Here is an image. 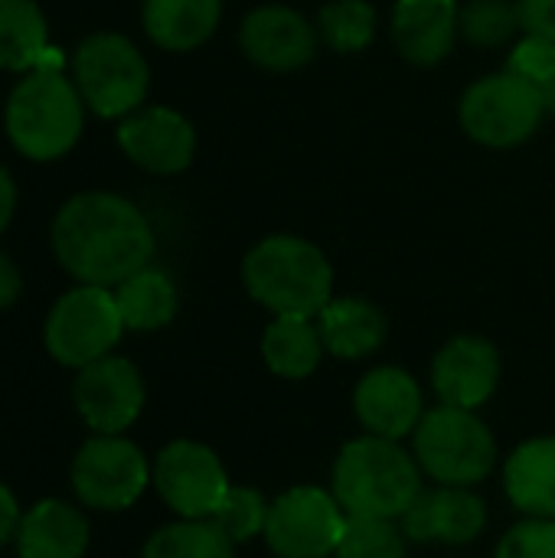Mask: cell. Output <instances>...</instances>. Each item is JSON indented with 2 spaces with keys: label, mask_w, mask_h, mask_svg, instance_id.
I'll return each instance as SVG.
<instances>
[{
  "label": "cell",
  "mask_w": 555,
  "mask_h": 558,
  "mask_svg": "<svg viewBox=\"0 0 555 558\" xmlns=\"http://www.w3.org/2000/svg\"><path fill=\"white\" fill-rule=\"evenodd\" d=\"M121 150L150 173H180L193 163L196 154V131L193 124L164 105L137 108L118 128Z\"/></svg>",
  "instance_id": "obj_15"
},
{
  "label": "cell",
  "mask_w": 555,
  "mask_h": 558,
  "mask_svg": "<svg viewBox=\"0 0 555 558\" xmlns=\"http://www.w3.org/2000/svg\"><path fill=\"white\" fill-rule=\"evenodd\" d=\"M20 507H16V497L0 484V549L16 536V530H20Z\"/></svg>",
  "instance_id": "obj_34"
},
{
  "label": "cell",
  "mask_w": 555,
  "mask_h": 558,
  "mask_svg": "<svg viewBox=\"0 0 555 558\" xmlns=\"http://www.w3.org/2000/svg\"><path fill=\"white\" fill-rule=\"evenodd\" d=\"M458 0H396L393 39L415 65L442 62L458 39Z\"/></svg>",
  "instance_id": "obj_18"
},
{
  "label": "cell",
  "mask_w": 555,
  "mask_h": 558,
  "mask_svg": "<svg viewBox=\"0 0 555 558\" xmlns=\"http://www.w3.org/2000/svg\"><path fill=\"white\" fill-rule=\"evenodd\" d=\"M242 281L275 317H317L334 298L327 255L301 235L262 239L242 262Z\"/></svg>",
  "instance_id": "obj_3"
},
{
  "label": "cell",
  "mask_w": 555,
  "mask_h": 558,
  "mask_svg": "<svg viewBox=\"0 0 555 558\" xmlns=\"http://www.w3.org/2000/svg\"><path fill=\"white\" fill-rule=\"evenodd\" d=\"M242 52L268 72H294L307 65L317 52L314 26L291 7L265 3L255 7L239 29Z\"/></svg>",
  "instance_id": "obj_17"
},
{
  "label": "cell",
  "mask_w": 555,
  "mask_h": 558,
  "mask_svg": "<svg viewBox=\"0 0 555 558\" xmlns=\"http://www.w3.org/2000/svg\"><path fill=\"white\" fill-rule=\"evenodd\" d=\"M406 533L396 520L347 517L334 558H406Z\"/></svg>",
  "instance_id": "obj_29"
},
{
  "label": "cell",
  "mask_w": 555,
  "mask_h": 558,
  "mask_svg": "<svg viewBox=\"0 0 555 558\" xmlns=\"http://www.w3.org/2000/svg\"><path fill=\"white\" fill-rule=\"evenodd\" d=\"M546 114L543 92L514 72L478 78L461 95V128L484 147H517L530 141Z\"/></svg>",
  "instance_id": "obj_7"
},
{
  "label": "cell",
  "mask_w": 555,
  "mask_h": 558,
  "mask_svg": "<svg viewBox=\"0 0 555 558\" xmlns=\"http://www.w3.org/2000/svg\"><path fill=\"white\" fill-rule=\"evenodd\" d=\"M52 252L82 284L111 288L150 265L154 229L124 196L79 193L56 213Z\"/></svg>",
  "instance_id": "obj_1"
},
{
  "label": "cell",
  "mask_w": 555,
  "mask_h": 558,
  "mask_svg": "<svg viewBox=\"0 0 555 558\" xmlns=\"http://www.w3.org/2000/svg\"><path fill=\"white\" fill-rule=\"evenodd\" d=\"M75 409L85 425L98 435H121L131 428L144 409V379L137 366L124 356H101L79 369Z\"/></svg>",
  "instance_id": "obj_12"
},
{
  "label": "cell",
  "mask_w": 555,
  "mask_h": 558,
  "mask_svg": "<svg viewBox=\"0 0 555 558\" xmlns=\"http://www.w3.org/2000/svg\"><path fill=\"white\" fill-rule=\"evenodd\" d=\"M268 510L272 504L265 500L262 490L255 487H229L222 504L216 507V513L209 517L222 536L236 546L252 543L255 536H265V523H268Z\"/></svg>",
  "instance_id": "obj_30"
},
{
  "label": "cell",
  "mask_w": 555,
  "mask_h": 558,
  "mask_svg": "<svg viewBox=\"0 0 555 558\" xmlns=\"http://www.w3.org/2000/svg\"><path fill=\"white\" fill-rule=\"evenodd\" d=\"M317 330L330 356L363 360L386 343L389 324L386 314L366 298H330V304L317 314Z\"/></svg>",
  "instance_id": "obj_20"
},
{
  "label": "cell",
  "mask_w": 555,
  "mask_h": 558,
  "mask_svg": "<svg viewBox=\"0 0 555 558\" xmlns=\"http://www.w3.org/2000/svg\"><path fill=\"white\" fill-rule=\"evenodd\" d=\"M324 353L314 317H275L262 333L265 366L281 379H307L321 366Z\"/></svg>",
  "instance_id": "obj_23"
},
{
  "label": "cell",
  "mask_w": 555,
  "mask_h": 558,
  "mask_svg": "<svg viewBox=\"0 0 555 558\" xmlns=\"http://www.w3.org/2000/svg\"><path fill=\"white\" fill-rule=\"evenodd\" d=\"M124 320L108 288L82 284L56 301L46 320V350L56 363L85 369L121 340Z\"/></svg>",
  "instance_id": "obj_8"
},
{
  "label": "cell",
  "mask_w": 555,
  "mask_h": 558,
  "mask_svg": "<svg viewBox=\"0 0 555 558\" xmlns=\"http://www.w3.org/2000/svg\"><path fill=\"white\" fill-rule=\"evenodd\" d=\"M520 26V7L510 0H468L458 10V36L471 46H504Z\"/></svg>",
  "instance_id": "obj_28"
},
{
  "label": "cell",
  "mask_w": 555,
  "mask_h": 558,
  "mask_svg": "<svg viewBox=\"0 0 555 558\" xmlns=\"http://www.w3.org/2000/svg\"><path fill=\"white\" fill-rule=\"evenodd\" d=\"M88 549V520L62 504L43 500L23 513L16 530L20 558H82Z\"/></svg>",
  "instance_id": "obj_21"
},
{
  "label": "cell",
  "mask_w": 555,
  "mask_h": 558,
  "mask_svg": "<svg viewBox=\"0 0 555 558\" xmlns=\"http://www.w3.org/2000/svg\"><path fill=\"white\" fill-rule=\"evenodd\" d=\"M412 454L435 484L474 487L497 468V438L478 412L435 405L412 432Z\"/></svg>",
  "instance_id": "obj_5"
},
{
  "label": "cell",
  "mask_w": 555,
  "mask_h": 558,
  "mask_svg": "<svg viewBox=\"0 0 555 558\" xmlns=\"http://www.w3.org/2000/svg\"><path fill=\"white\" fill-rule=\"evenodd\" d=\"M353 412L366 428V435L402 441L419 428L425 415V402L412 373L399 366H376L357 383Z\"/></svg>",
  "instance_id": "obj_16"
},
{
  "label": "cell",
  "mask_w": 555,
  "mask_h": 558,
  "mask_svg": "<svg viewBox=\"0 0 555 558\" xmlns=\"http://www.w3.org/2000/svg\"><path fill=\"white\" fill-rule=\"evenodd\" d=\"M20 291H23L20 271H16V265L0 252V311H3V307H10V304L20 298Z\"/></svg>",
  "instance_id": "obj_35"
},
{
  "label": "cell",
  "mask_w": 555,
  "mask_h": 558,
  "mask_svg": "<svg viewBox=\"0 0 555 558\" xmlns=\"http://www.w3.org/2000/svg\"><path fill=\"white\" fill-rule=\"evenodd\" d=\"M399 526L419 546H468L487 530V504L471 487H422Z\"/></svg>",
  "instance_id": "obj_13"
},
{
  "label": "cell",
  "mask_w": 555,
  "mask_h": 558,
  "mask_svg": "<svg viewBox=\"0 0 555 558\" xmlns=\"http://www.w3.org/2000/svg\"><path fill=\"white\" fill-rule=\"evenodd\" d=\"M540 92H543V105H546V111L555 114V75L546 82V85H543V88H540Z\"/></svg>",
  "instance_id": "obj_37"
},
{
  "label": "cell",
  "mask_w": 555,
  "mask_h": 558,
  "mask_svg": "<svg viewBox=\"0 0 555 558\" xmlns=\"http://www.w3.org/2000/svg\"><path fill=\"white\" fill-rule=\"evenodd\" d=\"M494 558H555V520L527 517L500 539Z\"/></svg>",
  "instance_id": "obj_31"
},
{
  "label": "cell",
  "mask_w": 555,
  "mask_h": 558,
  "mask_svg": "<svg viewBox=\"0 0 555 558\" xmlns=\"http://www.w3.org/2000/svg\"><path fill=\"white\" fill-rule=\"evenodd\" d=\"M330 494L347 517L399 520L422 494V468L399 441L363 435L340 448Z\"/></svg>",
  "instance_id": "obj_2"
},
{
  "label": "cell",
  "mask_w": 555,
  "mask_h": 558,
  "mask_svg": "<svg viewBox=\"0 0 555 558\" xmlns=\"http://www.w3.org/2000/svg\"><path fill=\"white\" fill-rule=\"evenodd\" d=\"M141 558H236V543L213 520H180L157 530Z\"/></svg>",
  "instance_id": "obj_26"
},
{
  "label": "cell",
  "mask_w": 555,
  "mask_h": 558,
  "mask_svg": "<svg viewBox=\"0 0 555 558\" xmlns=\"http://www.w3.org/2000/svg\"><path fill=\"white\" fill-rule=\"evenodd\" d=\"M46 16L36 0H0V69L33 72L46 62Z\"/></svg>",
  "instance_id": "obj_25"
},
{
  "label": "cell",
  "mask_w": 555,
  "mask_h": 558,
  "mask_svg": "<svg viewBox=\"0 0 555 558\" xmlns=\"http://www.w3.org/2000/svg\"><path fill=\"white\" fill-rule=\"evenodd\" d=\"M222 16V0H144V29L167 52L203 46Z\"/></svg>",
  "instance_id": "obj_22"
},
{
  "label": "cell",
  "mask_w": 555,
  "mask_h": 558,
  "mask_svg": "<svg viewBox=\"0 0 555 558\" xmlns=\"http://www.w3.org/2000/svg\"><path fill=\"white\" fill-rule=\"evenodd\" d=\"M347 513L334 494L321 487H291L272 500L265 543L278 558L337 556Z\"/></svg>",
  "instance_id": "obj_9"
},
{
  "label": "cell",
  "mask_w": 555,
  "mask_h": 558,
  "mask_svg": "<svg viewBox=\"0 0 555 558\" xmlns=\"http://www.w3.org/2000/svg\"><path fill=\"white\" fill-rule=\"evenodd\" d=\"M150 468L137 445L121 435H98L72 461V487L92 510H128L147 490Z\"/></svg>",
  "instance_id": "obj_10"
},
{
  "label": "cell",
  "mask_w": 555,
  "mask_h": 558,
  "mask_svg": "<svg viewBox=\"0 0 555 558\" xmlns=\"http://www.w3.org/2000/svg\"><path fill=\"white\" fill-rule=\"evenodd\" d=\"M124 330H160L177 317L180 294L167 271L160 268H141L131 278H124L114 291Z\"/></svg>",
  "instance_id": "obj_24"
},
{
  "label": "cell",
  "mask_w": 555,
  "mask_h": 558,
  "mask_svg": "<svg viewBox=\"0 0 555 558\" xmlns=\"http://www.w3.org/2000/svg\"><path fill=\"white\" fill-rule=\"evenodd\" d=\"M82 95L59 72V59H46L7 98V137L29 160H59L82 134Z\"/></svg>",
  "instance_id": "obj_4"
},
{
  "label": "cell",
  "mask_w": 555,
  "mask_h": 558,
  "mask_svg": "<svg viewBox=\"0 0 555 558\" xmlns=\"http://www.w3.org/2000/svg\"><path fill=\"white\" fill-rule=\"evenodd\" d=\"M507 72L527 78L530 85L543 88L555 75V39L527 33V39H520L507 59Z\"/></svg>",
  "instance_id": "obj_32"
},
{
  "label": "cell",
  "mask_w": 555,
  "mask_h": 558,
  "mask_svg": "<svg viewBox=\"0 0 555 558\" xmlns=\"http://www.w3.org/2000/svg\"><path fill=\"white\" fill-rule=\"evenodd\" d=\"M432 386L442 405L478 412L500 386V353L484 337H455L432 360Z\"/></svg>",
  "instance_id": "obj_14"
},
{
  "label": "cell",
  "mask_w": 555,
  "mask_h": 558,
  "mask_svg": "<svg viewBox=\"0 0 555 558\" xmlns=\"http://www.w3.org/2000/svg\"><path fill=\"white\" fill-rule=\"evenodd\" d=\"M13 209H16V186H13V177L0 167V232L10 226Z\"/></svg>",
  "instance_id": "obj_36"
},
{
  "label": "cell",
  "mask_w": 555,
  "mask_h": 558,
  "mask_svg": "<svg viewBox=\"0 0 555 558\" xmlns=\"http://www.w3.org/2000/svg\"><path fill=\"white\" fill-rule=\"evenodd\" d=\"M520 7V26L527 33L555 39V0H517Z\"/></svg>",
  "instance_id": "obj_33"
},
{
  "label": "cell",
  "mask_w": 555,
  "mask_h": 558,
  "mask_svg": "<svg viewBox=\"0 0 555 558\" xmlns=\"http://www.w3.org/2000/svg\"><path fill=\"white\" fill-rule=\"evenodd\" d=\"M317 33L334 52H360L376 36V10L366 0H330L317 13Z\"/></svg>",
  "instance_id": "obj_27"
},
{
  "label": "cell",
  "mask_w": 555,
  "mask_h": 558,
  "mask_svg": "<svg viewBox=\"0 0 555 558\" xmlns=\"http://www.w3.org/2000/svg\"><path fill=\"white\" fill-rule=\"evenodd\" d=\"M75 88L98 118L134 114L150 88L147 59L121 33H95L75 49Z\"/></svg>",
  "instance_id": "obj_6"
},
{
  "label": "cell",
  "mask_w": 555,
  "mask_h": 558,
  "mask_svg": "<svg viewBox=\"0 0 555 558\" xmlns=\"http://www.w3.org/2000/svg\"><path fill=\"white\" fill-rule=\"evenodd\" d=\"M504 490L523 517L555 520V435L514 448L504 461Z\"/></svg>",
  "instance_id": "obj_19"
},
{
  "label": "cell",
  "mask_w": 555,
  "mask_h": 558,
  "mask_svg": "<svg viewBox=\"0 0 555 558\" xmlns=\"http://www.w3.org/2000/svg\"><path fill=\"white\" fill-rule=\"evenodd\" d=\"M154 487L180 520H209L232 484L213 448L173 441L154 461Z\"/></svg>",
  "instance_id": "obj_11"
}]
</instances>
